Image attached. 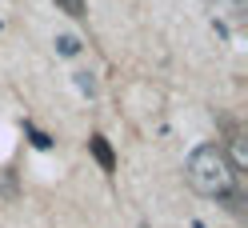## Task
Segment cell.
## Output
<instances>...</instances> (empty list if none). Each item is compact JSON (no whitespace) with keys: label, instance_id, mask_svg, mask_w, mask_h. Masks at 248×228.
<instances>
[{"label":"cell","instance_id":"6da1fadb","mask_svg":"<svg viewBox=\"0 0 248 228\" xmlns=\"http://www.w3.org/2000/svg\"><path fill=\"white\" fill-rule=\"evenodd\" d=\"M184 176H188V184L200 192V196H216V200H232L236 192V164L224 156L220 144H204L196 148L188 164H184Z\"/></svg>","mask_w":248,"mask_h":228},{"label":"cell","instance_id":"7a4b0ae2","mask_svg":"<svg viewBox=\"0 0 248 228\" xmlns=\"http://www.w3.org/2000/svg\"><path fill=\"white\" fill-rule=\"evenodd\" d=\"M88 152L96 156V164H100L104 172H116V152H112V144H108V136L92 132V136H88Z\"/></svg>","mask_w":248,"mask_h":228},{"label":"cell","instance_id":"3957f363","mask_svg":"<svg viewBox=\"0 0 248 228\" xmlns=\"http://www.w3.org/2000/svg\"><path fill=\"white\" fill-rule=\"evenodd\" d=\"M24 132H28V140H32L36 148H52V136H48V132H40L36 124H28V120H24Z\"/></svg>","mask_w":248,"mask_h":228},{"label":"cell","instance_id":"277c9868","mask_svg":"<svg viewBox=\"0 0 248 228\" xmlns=\"http://www.w3.org/2000/svg\"><path fill=\"white\" fill-rule=\"evenodd\" d=\"M56 52H60V56H76V52H80V40L68 36V32H64V36H56Z\"/></svg>","mask_w":248,"mask_h":228},{"label":"cell","instance_id":"5b68a950","mask_svg":"<svg viewBox=\"0 0 248 228\" xmlns=\"http://www.w3.org/2000/svg\"><path fill=\"white\" fill-rule=\"evenodd\" d=\"M76 76V88H80L84 96H96V80H92V72H72Z\"/></svg>","mask_w":248,"mask_h":228},{"label":"cell","instance_id":"8992f818","mask_svg":"<svg viewBox=\"0 0 248 228\" xmlns=\"http://www.w3.org/2000/svg\"><path fill=\"white\" fill-rule=\"evenodd\" d=\"M60 12H68V16H84V0H52Z\"/></svg>","mask_w":248,"mask_h":228},{"label":"cell","instance_id":"52a82bcc","mask_svg":"<svg viewBox=\"0 0 248 228\" xmlns=\"http://www.w3.org/2000/svg\"><path fill=\"white\" fill-rule=\"evenodd\" d=\"M0 192H4V196H16V184H12V172H0Z\"/></svg>","mask_w":248,"mask_h":228},{"label":"cell","instance_id":"ba28073f","mask_svg":"<svg viewBox=\"0 0 248 228\" xmlns=\"http://www.w3.org/2000/svg\"><path fill=\"white\" fill-rule=\"evenodd\" d=\"M192 228H204V224H200V220H196V224H192Z\"/></svg>","mask_w":248,"mask_h":228},{"label":"cell","instance_id":"9c48e42d","mask_svg":"<svg viewBox=\"0 0 248 228\" xmlns=\"http://www.w3.org/2000/svg\"><path fill=\"white\" fill-rule=\"evenodd\" d=\"M236 4H244V0H236Z\"/></svg>","mask_w":248,"mask_h":228}]
</instances>
